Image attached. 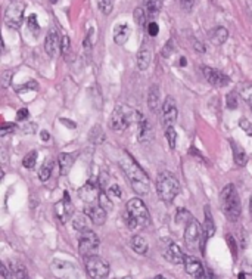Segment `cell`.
Listing matches in <instances>:
<instances>
[{
  "mask_svg": "<svg viewBox=\"0 0 252 279\" xmlns=\"http://www.w3.org/2000/svg\"><path fill=\"white\" fill-rule=\"evenodd\" d=\"M120 166L128 181V184L131 185L133 190L137 192L139 195H146L151 190V182L149 178L146 176V173L143 172V169L136 163V160L128 155L127 152H124L123 158L120 160Z\"/></svg>",
  "mask_w": 252,
  "mask_h": 279,
  "instance_id": "6da1fadb",
  "label": "cell"
},
{
  "mask_svg": "<svg viewBox=\"0 0 252 279\" xmlns=\"http://www.w3.org/2000/svg\"><path fill=\"white\" fill-rule=\"evenodd\" d=\"M220 207H221V211L224 213V216L230 222L239 220V217L242 214V202H241V196H239L236 187L232 184L223 187V190L220 193Z\"/></svg>",
  "mask_w": 252,
  "mask_h": 279,
  "instance_id": "7a4b0ae2",
  "label": "cell"
},
{
  "mask_svg": "<svg viewBox=\"0 0 252 279\" xmlns=\"http://www.w3.org/2000/svg\"><path fill=\"white\" fill-rule=\"evenodd\" d=\"M127 225L131 231L146 229L151 225V216L140 198H131L127 202Z\"/></svg>",
  "mask_w": 252,
  "mask_h": 279,
  "instance_id": "3957f363",
  "label": "cell"
},
{
  "mask_svg": "<svg viewBox=\"0 0 252 279\" xmlns=\"http://www.w3.org/2000/svg\"><path fill=\"white\" fill-rule=\"evenodd\" d=\"M139 112L134 111L133 108L127 106V105H117L111 114L109 118V129H112L114 132H124L128 126H131L134 121L137 123L139 120Z\"/></svg>",
  "mask_w": 252,
  "mask_h": 279,
  "instance_id": "277c9868",
  "label": "cell"
},
{
  "mask_svg": "<svg viewBox=\"0 0 252 279\" xmlns=\"http://www.w3.org/2000/svg\"><path fill=\"white\" fill-rule=\"evenodd\" d=\"M157 192H158V196L161 198V201L169 204L180 192V184H178L177 178L169 172L160 173V176L157 179Z\"/></svg>",
  "mask_w": 252,
  "mask_h": 279,
  "instance_id": "5b68a950",
  "label": "cell"
},
{
  "mask_svg": "<svg viewBox=\"0 0 252 279\" xmlns=\"http://www.w3.org/2000/svg\"><path fill=\"white\" fill-rule=\"evenodd\" d=\"M84 268L90 279H106L109 275V265L97 254L87 257L84 260Z\"/></svg>",
  "mask_w": 252,
  "mask_h": 279,
  "instance_id": "8992f818",
  "label": "cell"
},
{
  "mask_svg": "<svg viewBox=\"0 0 252 279\" xmlns=\"http://www.w3.org/2000/svg\"><path fill=\"white\" fill-rule=\"evenodd\" d=\"M50 269L53 272V275L58 279H80V271L76 265L67 262V260H61V259H55L50 265Z\"/></svg>",
  "mask_w": 252,
  "mask_h": 279,
  "instance_id": "52a82bcc",
  "label": "cell"
},
{
  "mask_svg": "<svg viewBox=\"0 0 252 279\" xmlns=\"http://www.w3.org/2000/svg\"><path fill=\"white\" fill-rule=\"evenodd\" d=\"M99 244H100L99 236L91 231H85V232H82V236L79 241V251L84 259L90 256H96L99 250Z\"/></svg>",
  "mask_w": 252,
  "mask_h": 279,
  "instance_id": "ba28073f",
  "label": "cell"
},
{
  "mask_svg": "<svg viewBox=\"0 0 252 279\" xmlns=\"http://www.w3.org/2000/svg\"><path fill=\"white\" fill-rule=\"evenodd\" d=\"M24 9H25V6L21 1L10 3L4 12V24L12 30H18L24 21Z\"/></svg>",
  "mask_w": 252,
  "mask_h": 279,
  "instance_id": "9c48e42d",
  "label": "cell"
},
{
  "mask_svg": "<svg viewBox=\"0 0 252 279\" xmlns=\"http://www.w3.org/2000/svg\"><path fill=\"white\" fill-rule=\"evenodd\" d=\"M202 238V228L196 219H190L184 228V242L189 248H195Z\"/></svg>",
  "mask_w": 252,
  "mask_h": 279,
  "instance_id": "30bf717a",
  "label": "cell"
},
{
  "mask_svg": "<svg viewBox=\"0 0 252 279\" xmlns=\"http://www.w3.org/2000/svg\"><path fill=\"white\" fill-rule=\"evenodd\" d=\"M55 214H56L58 220L62 225L68 223L70 219L73 217V214H74V205L71 202V198H70L68 192H64V198L59 202L55 204Z\"/></svg>",
  "mask_w": 252,
  "mask_h": 279,
  "instance_id": "8fae6325",
  "label": "cell"
},
{
  "mask_svg": "<svg viewBox=\"0 0 252 279\" xmlns=\"http://www.w3.org/2000/svg\"><path fill=\"white\" fill-rule=\"evenodd\" d=\"M202 73H204V77L207 79V82H208L211 86H215V88H226V86L230 85L229 76H226V74L221 73L220 70L210 68V67H202Z\"/></svg>",
  "mask_w": 252,
  "mask_h": 279,
  "instance_id": "7c38bea8",
  "label": "cell"
},
{
  "mask_svg": "<svg viewBox=\"0 0 252 279\" xmlns=\"http://www.w3.org/2000/svg\"><path fill=\"white\" fill-rule=\"evenodd\" d=\"M178 117V109H177V103L174 100V97L167 96L164 103H163V123L166 127L174 126V123L177 121Z\"/></svg>",
  "mask_w": 252,
  "mask_h": 279,
  "instance_id": "4fadbf2b",
  "label": "cell"
},
{
  "mask_svg": "<svg viewBox=\"0 0 252 279\" xmlns=\"http://www.w3.org/2000/svg\"><path fill=\"white\" fill-rule=\"evenodd\" d=\"M154 136H155V133H154V129H152L149 120L143 114H140L139 120H137V138H139V142H143V143L151 142L154 139Z\"/></svg>",
  "mask_w": 252,
  "mask_h": 279,
  "instance_id": "5bb4252c",
  "label": "cell"
},
{
  "mask_svg": "<svg viewBox=\"0 0 252 279\" xmlns=\"http://www.w3.org/2000/svg\"><path fill=\"white\" fill-rule=\"evenodd\" d=\"M214 232H215V225H214L212 216H211V213H210V207L205 205V222H204V225H202V238H201V242H199L202 251H204V248H205L207 241L214 235Z\"/></svg>",
  "mask_w": 252,
  "mask_h": 279,
  "instance_id": "9a60e30c",
  "label": "cell"
},
{
  "mask_svg": "<svg viewBox=\"0 0 252 279\" xmlns=\"http://www.w3.org/2000/svg\"><path fill=\"white\" fill-rule=\"evenodd\" d=\"M44 50L50 58H55L58 53H61V39L56 30H52L46 40H44Z\"/></svg>",
  "mask_w": 252,
  "mask_h": 279,
  "instance_id": "2e32d148",
  "label": "cell"
},
{
  "mask_svg": "<svg viewBox=\"0 0 252 279\" xmlns=\"http://www.w3.org/2000/svg\"><path fill=\"white\" fill-rule=\"evenodd\" d=\"M183 265H184L186 272H187L190 277H193L195 279L199 278V277L204 274V271H205L202 262H201L199 259H196L195 256H184Z\"/></svg>",
  "mask_w": 252,
  "mask_h": 279,
  "instance_id": "e0dca14e",
  "label": "cell"
},
{
  "mask_svg": "<svg viewBox=\"0 0 252 279\" xmlns=\"http://www.w3.org/2000/svg\"><path fill=\"white\" fill-rule=\"evenodd\" d=\"M85 214L90 217V220H91V223H94V225H103L105 222H106V219H108V211H105L99 204H90V205H87L85 207Z\"/></svg>",
  "mask_w": 252,
  "mask_h": 279,
  "instance_id": "ac0fdd59",
  "label": "cell"
},
{
  "mask_svg": "<svg viewBox=\"0 0 252 279\" xmlns=\"http://www.w3.org/2000/svg\"><path fill=\"white\" fill-rule=\"evenodd\" d=\"M130 34H131V30H130V27L127 25V24H117L115 27H114V42H115V45H118V46H124L126 43H127V40L130 39Z\"/></svg>",
  "mask_w": 252,
  "mask_h": 279,
  "instance_id": "d6986e66",
  "label": "cell"
},
{
  "mask_svg": "<svg viewBox=\"0 0 252 279\" xmlns=\"http://www.w3.org/2000/svg\"><path fill=\"white\" fill-rule=\"evenodd\" d=\"M164 257L166 260L172 263V265H180L184 262V254L181 251V248L177 244H169L167 247V250L164 251Z\"/></svg>",
  "mask_w": 252,
  "mask_h": 279,
  "instance_id": "ffe728a7",
  "label": "cell"
},
{
  "mask_svg": "<svg viewBox=\"0 0 252 279\" xmlns=\"http://www.w3.org/2000/svg\"><path fill=\"white\" fill-rule=\"evenodd\" d=\"M232 145V151H233V160L239 167H245L248 164V155L245 152V149L235 140H230Z\"/></svg>",
  "mask_w": 252,
  "mask_h": 279,
  "instance_id": "44dd1931",
  "label": "cell"
},
{
  "mask_svg": "<svg viewBox=\"0 0 252 279\" xmlns=\"http://www.w3.org/2000/svg\"><path fill=\"white\" fill-rule=\"evenodd\" d=\"M79 195H80V198L83 199L84 202H93L94 199H99L100 190H99L97 186L91 185V184H87V185H84L83 187L80 189Z\"/></svg>",
  "mask_w": 252,
  "mask_h": 279,
  "instance_id": "7402d4cb",
  "label": "cell"
},
{
  "mask_svg": "<svg viewBox=\"0 0 252 279\" xmlns=\"http://www.w3.org/2000/svg\"><path fill=\"white\" fill-rule=\"evenodd\" d=\"M227 39H229V31H227V28H224V27H215V28L210 33V40H211L214 45H217V46L224 45V43L227 42Z\"/></svg>",
  "mask_w": 252,
  "mask_h": 279,
  "instance_id": "603a6c76",
  "label": "cell"
},
{
  "mask_svg": "<svg viewBox=\"0 0 252 279\" xmlns=\"http://www.w3.org/2000/svg\"><path fill=\"white\" fill-rule=\"evenodd\" d=\"M76 161V155H71V154H67V152H62L58 158V163H59V170H61V175L62 176H67L73 167Z\"/></svg>",
  "mask_w": 252,
  "mask_h": 279,
  "instance_id": "cb8c5ba5",
  "label": "cell"
},
{
  "mask_svg": "<svg viewBox=\"0 0 252 279\" xmlns=\"http://www.w3.org/2000/svg\"><path fill=\"white\" fill-rule=\"evenodd\" d=\"M131 248H133V251H136L137 254L145 256V254L148 253V250H149V245H148L146 238L142 236V235H134V236L131 238Z\"/></svg>",
  "mask_w": 252,
  "mask_h": 279,
  "instance_id": "d4e9b609",
  "label": "cell"
},
{
  "mask_svg": "<svg viewBox=\"0 0 252 279\" xmlns=\"http://www.w3.org/2000/svg\"><path fill=\"white\" fill-rule=\"evenodd\" d=\"M151 61H152V53L148 47H143L139 50L137 53V68L140 71H146L148 67L151 65Z\"/></svg>",
  "mask_w": 252,
  "mask_h": 279,
  "instance_id": "484cf974",
  "label": "cell"
},
{
  "mask_svg": "<svg viewBox=\"0 0 252 279\" xmlns=\"http://www.w3.org/2000/svg\"><path fill=\"white\" fill-rule=\"evenodd\" d=\"M160 103H161V92H160L158 85H154V86H151L149 93H148V106H149V109L155 111V109H158Z\"/></svg>",
  "mask_w": 252,
  "mask_h": 279,
  "instance_id": "4316f807",
  "label": "cell"
},
{
  "mask_svg": "<svg viewBox=\"0 0 252 279\" xmlns=\"http://www.w3.org/2000/svg\"><path fill=\"white\" fill-rule=\"evenodd\" d=\"M163 1L161 0H143V9L148 16H157L161 12Z\"/></svg>",
  "mask_w": 252,
  "mask_h": 279,
  "instance_id": "83f0119b",
  "label": "cell"
},
{
  "mask_svg": "<svg viewBox=\"0 0 252 279\" xmlns=\"http://www.w3.org/2000/svg\"><path fill=\"white\" fill-rule=\"evenodd\" d=\"M88 222H91V220L87 214H77L73 220V226H74V229H77L80 232H85V231H90Z\"/></svg>",
  "mask_w": 252,
  "mask_h": 279,
  "instance_id": "f1b7e54d",
  "label": "cell"
},
{
  "mask_svg": "<svg viewBox=\"0 0 252 279\" xmlns=\"http://www.w3.org/2000/svg\"><path fill=\"white\" fill-rule=\"evenodd\" d=\"M88 140L91 143H96V145L102 143L105 140V132H103V129L100 126H93L91 130H90V133H88Z\"/></svg>",
  "mask_w": 252,
  "mask_h": 279,
  "instance_id": "f546056e",
  "label": "cell"
},
{
  "mask_svg": "<svg viewBox=\"0 0 252 279\" xmlns=\"http://www.w3.org/2000/svg\"><path fill=\"white\" fill-rule=\"evenodd\" d=\"M97 204H99L105 211H108V213L114 208V202H112V199H111V196L108 195L106 190H100V195H99Z\"/></svg>",
  "mask_w": 252,
  "mask_h": 279,
  "instance_id": "4dcf8cb0",
  "label": "cell"
},
{
  "mask_svg": "<svg viewBox=\"0 0 252 279\" xmlns=\"http://www.w3.org/2000/svg\"><path fill=\"white\" fill-rule=\"evenodd\" d=\"M52 170H53V163L52 161H44L40 172H39V178L42 182H47L52 176Z\"/></svg>",
  "mask_w": 252,
  "mask_h": 279,
  "instance_id": "1f68e13d",
  "label": "cell"
},
{
  "mask_svg": "<svg viewBox=\"0 0 252 279\" xmlns=\"http://www.w3.org/2000/svg\"><path fill=\"white\" fill-rule=\"evenodd\" d=\"M37 158H39L37 151H30V152L24 157V160H22L24 167H25V169H34V167H36V163H37Z\"/></svg>",
  "mask_w": 252,
  "mask_h": 279,
  "instance_id": "d6a6232c",
  "label": "cell"
},
{
  "mask_svg": "<svg viewBox=\"0 0 252 279\" xmlns=\"http://www.w3.org/2000/svg\"><path fill=\"white\" fill-rule=\"evenodd\" d=\"M10 272L12 279H27V269L22 265H12Z\"/></svg>",
  "mask_w": 252,
  "mask_h": 279,
  "instance_id": "836d02e7",
  "label": "cell"
},
{
  "mask_svg": "<svg viewBox=\"0 0 252 279\" xmlns=\"http://www.w3.org/2000/svg\"><path fill=\"white\" fill-rule=\"evenodd\" d=\"M166 138L168 140V145L171 149H174L177 146V132L174 130V127H166Z\"/></svg>",
  "mask_w": 252,
  "mask_h": 279,
  "instance_id": "e575fe53",
  "label": "cell"
},
{
  "mask_svg": "<svg viewBox=\"0 0 252 279\" xmlns=\"http://www.w3.org/2000/svg\"><path fill=\"white\" fill-rule=\"evenodd\" d=\"M97 6L103 15H109L114 7V0H97Z\"/></svg>",
  "mask_w": 252,
  "mask_h": 279,
  "instance_id": "d590c367",
  "label": "cell"
},
{
  "mask_svg": "<svg viewBox=\"0 0 252 279\" xmlns=\"http://www.w3.org/2000/svg\"><path fill=\"white\" fill-rule=\"evenodd\" d=\"M27 25H28L30 31H31L34 36L39 34V31H40V25H39V21H37V16H36V15H30V16H28V19H27Z\"/></svg>",
  "mask_w": 252,
  "mask_h": 279,
  "instance_id": "8d00e7d4",
  "label": "cell"
},
{
  "mask_svg": "<svg viewBox=\"0 0 252 279\" xmlns=\"http://www.w3.org/2000/svg\"><path fill=\"white\" fill-rule=\"evenodd\" d=\"M192 219V214L187 211V210H184V208H180V210H177V216H175V222H178V223H187L189 220Z\"/></svg>",
  "mask_w": 252,
  "mask_h": 279,
  "instance_id": "74e56055",
  "label": "cell"
},
{
  "mask_svg": "<svg viewBox=\"0 0 252 279\" xmlns=\"http://www.w3.org/2000/svg\"><path fill=\"white\" fill-rule=\"evenodd\" d=\"M134 19H136V22H137L139 27H145V21H146V12H145V9L137 7L134 10Z\"/></svg>",
  "mask_w": 252,
  "mask_h": 279,
  "instance_id": "f35d334b",
  "label": "cell"
},
{
  "mask_svg": "<svg viewBox=\"0 0 252 279\" xmlns=\"http://www.w3.org/2000/svg\"><path fill=\"white\" fill-rule=\"evenodd\" d=\"M70 49H71V40H70V37L68 36H62L61 37V55L67 56L68 52H70Z\"/></svg>",
  "mask_w": 252,
  "mask_h": 279,
  "instance_id": "ab89813d",
  "label": "cell"
},
{
  "mask_svg": "<svg viewBox=\"0 0 252 279\" xmlns=\"http://www.w3.org/2000/svg\"><path fill=\"white\" fill-rule=\"evenodd\" d=\"M16 130L15 123H3L0 127V136H6L7 133H13Z\"/></svg>",
  "mask_w": 252,
  "mask_h": 279,
  "instance_id": "60d3db41",
  "label": "cell"
},
{
  "mask_svg": "<svg viewBox=\"0 0 252 279\" xmlns=\"http://www.w3.org/2000/svg\"><path fill=\"white\" fill-rule=\"evenodd\" d=\"M226 103H227V108H229V109H236V108H238V97H236V93H229L227 97H226Z\"/></svg>",
  "mask_w": 252,
  "mask_h": 279,
  "instance_id": "b9f144b4",
  "label": "cell"
},
{
  "mask_svg": "<svg viewBox=\"0 0 252 279\" xmlns=\"http://www.w3.org/2000/svg\"><path fill=\"white\" fill-rule=\"evenodd\" d=\"M239 127H241L247 135L252 136V123L248 118H241V120H239Z\"/></svg>",
  "mask_w": 252,
  "mask_h": 279,
  "instance_id": "7bdbcfd3",
  "label": "cell"
},
{
  "mask_svg": "<svg viewBox=\"0 0 252 279\" xmlns=\"http://www.w3.org/2000/svg\"><path fill=\"white\" fill-rule=\"evenodd\" d=\"M227 242H229V247H230L232 256L236 259V256H238V248H236V247H238V242H236V239H235L230 233L227 235Z\"/></svg>",
  "mask_w": 252,
  "mask_h": 279,
  "instance_id": "ee69618b",
  "label": "cell"
},
{
  "mask_svg": "<svg viewBox=\"0 0 252 279\" xmlns=\"http://www.w3.org/2000/svg\"><path fill=\"white\" fill-rule=\"evenodd\" d=\"M108 195L109 196H115V198H120L121 195H123V190H121V187L118 185H112L108 187Z\"/></svg>",
  "mask_w": 252,
  "mask_h": 279,
  "instance_id": "f6af8a7d",
  "label": "cell"
},
{
  "mask_svg": "<svg viewBox=\"0 0 252 279\" xmlns=\"http://www.w3.org/2000/svg\"><path fill=\"white\" fill-rule=\"evenodd\" d=\"M158 33H160V25H158L155 21L149 22V25H148V34L152 36V37H157Z\"/></svg>",
  "mask_w": 252,
  "mask_h": 279,
  "instance_id": "bcb514c9",
  "label": "cell"
},
{
  "mask_svg": "<svg viewBox=\"0 0 252 279\" xmlns=\"http://www.w3.org/2000/svg\"><path fill=\"white\" fill-rule=\"evenodd\" d=\"M28 117H30V112H28L27 108H21V109L18 111V114H16V120H18V121H27Z\"/></svg>",
  "mask_w": 252,
  "mask_h": 279,
  "instance_id": "7dc6e473",
  "label": "cell"
},
{
  "mask_svg": "<svg viewBox=\"0 0 252 279\" xmlns=\"http://www.w3.org/2000/svg\"><path fill=\"white\" fill-rule=\"evenodd\" d=\"M242 96H244V99L252 106V85H250L248 88H245V89L242 91Z\"/></svg>",
  "mask_w": 252,
  "mask_h": 279,
  "instance_id": "c3c4849f",
  "label": "cell"
},
{
  "mask_svg": "<svg viewBox=\"0 0 252 279\" xmlns=\"http://www.w3.org/2000/svg\"><path fill=\"white\" fill-rule=\"evenodd\" d=\"M195 4V0H180V6L186 10V12H190L192 7Z\"/></svg>",
  "mask_w": 252,
  "mask_h": 279,
  "instance_id": "681fc988",
  "label": "cell"
},
{
  "mask_svg": "<svg viewBox=\"0 0 252 279\" xmlns=\"http://www.w3.org/2000/svg\"><path fill=\"white\" fill-rule=\"evenodd\" d=\"M36 129H37V124H34V123L25 124L24 126V133H33V132H36Z\"/></svg>",
  "mask_w": 252,
  "mask_h": 279,
  "instance_id": "f907efd6",
  "label": "cell"
},
{
  "mask_svg": "<svg viewBox=\"0 0 252 279\" xmlns=\"http://www.w3.org/2000/svg\"><path fill=\"white\" fill-rule=\"evenodd\" d=\"M198 279H214V274H212V271H210V269H207L205 268V271H204V274L199 277Z\"/></svg>",
  "mask_w": 252,
  "mask_h": 279,
  "instance_id": "816d5d0a",
  "label": "cell"
},
{
  "mask_svg": "<svg viewBox=\"0 0 252 279\" xmlns=\"http://www.w3.org/2000/svg\"><path fill=\"white\" fill-rule=\"evenodd\" d=\"M171 50H172V40H169L167 43V46L164 47V50H163V55L168 58L169 56V53H171Z\"/></svg>",
  "mask_w": 252,
  "mask_h": 279,
  "instance_id": "f5cc1de1",
  "label": "cell"
},
{
  "mask_svg": "<svg viewBox=\"0 0 252 279\" xmlns=\"http://www.w3.org/2000/svg\"><path fill=\"white\" fill-rule=\"evenodd\" d=\"M193 43H195V49L198 50V52H205V47H204V45L202 43H199V42H196V40H193Z\"/></svg>",
  "mask_w": 252,
  "mask_h": 279,
  "instance_id": "db71d44e",
  "label": "cell"
},
{
  "mask_svg": "<svg viewBox=\"0 0 252 279\" xmlns=\"http://www.w3.org/2000/svg\"><path fill=\"white\" fill-rule=\"evenodd\" d=\"M49 139H50L49 132H47V130H43V132H42V140H43V142H47Z\"/></svg>",
  "mask_w": 252,
  "mask_h": 279,
  "instance_id": "11a10c76",
  "label": "cell"
},
{
  "mask_svg": "<svg viewBox=\"0 0 252 279\" xmlns=\"http://www.w3.org/2000/svg\"><path fill=\"white\" fill-rule=\"evenodd\" d=\"M250 213H251V217H252V195H251V199H250Z\"/></svg>",
  "mask_w": 252,
  "mask_h": 279,
  "instance_id": "9f6ffc18",
  "label": "cell"
},
{
  "mask_svg": "<svg viewBox=\"0 0 252 279\" xmlns=\"http://www.w3.org/2000/svg\"><path fill=\"white\" fill-rule=\"evenodd\" d=\"M154 279H167V278H164V277H161V275H157Z\"/></svg>",
  "mask_w": 252,
  "mask_h": 279,
  "instance_id": "6f0895ef",
  "label": "cell"
},
{
  "mask_svg": "<svg viewBox=\"0 0 252 279\" xmlns=\"http://www.w3.org/2000/svg\"><path fill=\"white\" fill-rule=\"evenodd\" d=\"M50 1H52V3H55V1H56V0H50Z\"/></svg>",
  "mask_w": 252,
  "mask_h": 279,
  "instance_id": "680465c9",
  "label": "cell"
}]
</instances>
